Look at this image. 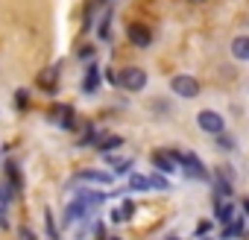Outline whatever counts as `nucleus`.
<instances>
[{"label": "nucleus", "instance_id": "14", "mask_svg": "<svg viewBox=\"0 0 249 240\" xmlns=\"http://www.w3.org/2000/svg\"><path fill=\"white\" fill-rule=\"evenodd\" d=\"M147 182H150V190H170V182H167V176H161V173L147 176Z\"/></svg>", "mask_w": 249, "mask_h": 240}, {"label": "nucleus", "instance_id": "4", "mask_svg": "<svg viewBox=\"0 0 249 240\" xmlns=\"http://www.w3.org/2000/svg\"><path fill=\"white\" fill-rule=\"evenodd\" d=\"M117 85H123L126 91H144L147 88V73L141 68H123L117 73Z\"/></svg>", "mask_w": 249, "mask_h": 240}, {"label": "nucleus", "instance_id": "17", "mask_svg": "<svg viewBox=\"0 0 249 240\" xmlns=\"http://www.w3.org/2000/svg\"><path fill=\"white\" fill-rule=\"evenodd\" d=\"M6 170H9V179H12L15 193H21V170H18V164H15V161H9V164H6Z\"/></svg>", "mask_w": 249, "mask_h": 240}, {"label": "nucleus", "instance_id": "25", "mask_svg": "<svg viewBox=\"0 0 249 240\" xmlns=\"http://www.w3.org/2000/svg\"><path fill=\"white\" fill-rule=\"evenodd\" d=\"M18 234H21V240H38V237H36V234H33L30 228H27V225H24V228H21Z\"/></svg>", "mask_w": 249, "mask_h": 240}, {"label": "nucleus", "instance_id": "23", "mask_svg": "<svg viewBox=\"0 0 249 240\" xmlns=\"http://www.w3.org/2000/svg\"><path fill=\"white\" fill-rule=\"evenodd\" d=\"M15 97H18V105H21V108H27V103H30V94H27V91H18Z\"/></svg>", "mask_w": 249, "mask_h": 240}, {"label": "nucleus", "instance_id": "10", "mask_svg": "<svg viewBox=\"0 0 249 240\" xmlns=\"http://www.w3.org/2000/svg\"><path fill=\"white\" fill-rule=\"evenodd\" d=\"M79 179L82 182H97V185H111L114 182V176L111 173H103V170H82Z\"/></svg>", "mask_w": 249, "mask_h": 240}, {"label": "nucleus", "instance_id": "28", "mask_svg": "<svg viewBox=\"0 0 249 240\" xmlns=\"http://www.w3.org/2000/svg\"><path fill=\"white\" fill-rule=\"evenodd\" d=\"M111 240H120V237H111Z\"/></svg>", "mask_w": 249, "mask_h": 240}, {"label": "nucleus", "instance_id": "15", "mask_svg": "<svg viewBox=\"0 0 249 240\" xmlns=\"http://www.w3.org/2000/svg\"><path fill=\"white\" fill-rule=\"evenodd\" d=\"M97 35L103 38V41H108L111 38V9L103 15V21H100V30H97Z\"/></svg>", "mask_w": 249, "mask_h": 240}, {"label": "nucleus", "instance_id": "24", "mask_svg": "<svg viewBox=\"0 0 249 240\" xmlns=\"http://www.w3.org/2000/svg\"><path fill=\"white\" fill-rule=\"evenodd\" d=\"M91 56H94V47H91V44H85V47L79 50V59H91Z\"/></svg>", "mask_w": 249, "mask_h": 240}, {"label": "nucleus", "instance_id": "27", "mask_svg": "<svg viewBox=\"0 0 249 240\" xmlns=\"http://www.w3.org/2000/svg\"><path fill=\"white\" fill-rule=\"evenodd\" d=\"M191 3H202V0H191Z\"/></svg>", "mask_w": 249, "mask_h": 240}, {"label": "nucleus", "instance_id": "6", "mask_svg": "<svg viewBox=\"0 0 249 240\" xmlns=\"http://www.w3.org/2000/svg\"><path fill=\"white\" fill-rule=\"evenodd\" d=\"M150 161H153L156 173H161V176H170V173H176V170H179V167H176V161L170 158V153H164V150H156V153L150 155Z\"/></svg>", "mask_w": 249, "mask_h": 240}, {"label": "nucleus", "instance_id": "16", "mask_svg": "<svg viewBox=\"0 0 249 240\" xmlns=\"http://www.w3.org/2000/svg\"><path fill=\"white\" fill-rule=\"evenodd\" d=\"M129 190H150V182H147V176H141V173H132L129 176Z\"/></svg>", "mask_w": 249, "mask_h": 240}, {"label": "nucleus", "instance_id": "20", "mask_svg": "<svg viewBox=\"0 0 249 240\" xmlns=\"http://www.w3.org/2000/svg\"><path fill=\"white\" fill-rule=\"evenodd\" d=\"M217 147H220V150H234V138L220 132V135H217Z\"/></svg>", "mask_w": 249, "mask_h": 240}, {"label": "nucleus", "instance_id": "21", "mask_svg": "<svg viewBox=\"0 0 249 240\" xmlns=\"http://www.w3.org/2000/svg\"><path fill=\"white\" fill-rule=\"evenodd\" d=\"M132 167H135L132 161H117V164H114V170H117V173H129Z\"/></svg>", "mask_w": 249, "mask_h": 240}, {"label": "nucleus", "instance_id": "3", "mask_svg": "<svg viewBox=\"0 0 249 240\" xmlns=\"http://www.w3.org/2000/svg\"><path fill=\"white\" fill-rule=\"evenodd\" d=\"M196 123H199L202 132H211V135L226 132V120H223V114L214 111V108H202V111L196 114Z\"/></svg>", "mask_w": 249, "mask_h": 240}, {"label": "nucleus", "instance_id": "22", "mask_svg": "<svg viewBox=\"0 0 249 240\" xmlns=\"http://www.w3.org/2000/svg\"><path fill=\"white\" fill-rule=\"evenodd\" d=\"M100 76H106L111 85H117V73H114V70H108V68H106V70H100Z\"/></svg>", "mask_w": 249, "mask_h": 240}, {"label": "nucleus", "instance_id": "9", "mask_svg": "<svg viewBox=\"0 0 249 240\" xmlns=\"http://www.w3.org/2000/svg\"><path fill=\"white\" fill-rule=\"evenodd\" d=\"M97 88H100V68H97V65H88L85 79H82V91H85V94H94Z\"/></svg>", "mask_w": 249, "mask_h": 240}, {"label": "nucleus", "instance_id": "19", "mask_svg": "<svg viewBox=\"0 0 249 240\" xmlns=\"http://www.w3.org/2000/svg\"><path fill=\"white\" fill-rule=\"evenodd\" d=\"M59 68H62V65H56V68H50V70H47V73L41 76V85H44V88H53V82H56V70H59Z\"/></svg>", "mask_w": 249, "mask_h": 240}, {"label": "nucleus", "instance_id": "26", "mask_svg": "<svg viewBox=\"0 0 249 240\" xmlns=\"http://www.w3.org/2000/svg\"><path fill=\"white\" fill-rule=\"evenodd\" d=\"M208 228H211V223H205V220H202V223H199V225H196V234H199V237H202V234H205V231H208Z\"/></svg>", "mask_w": 249, "mask_h": 240}, {"label": "nucleus", "instance_id": "12", "mask_svg": "<svg viewBox=\"0 0 249 240\" xmlns=\"http://www.w3.org/2000/svg\"><path fill=\"white\" fill-rule=\"evenodd\" d=\"M217 220H220L223 225H229V223L234 220V205H231V202H223V199H217Z\"/></svg>", "mask_w": 249, "mask_h": 240}, {"label": "nucleus", "instance_id": "18", "mask_svg": "<svg viewBox=\"0 0 249 240\" xmlns=\"http://www.w3.org/2000/svg\"><path fill=\"white\" fill-rule=\"evenodd\" d=\"M44 223H47V234H50V240H59V231H56V220H53V214H50V211L44 214Z\"/></svg>", "mask_w": 249, "mask_h": 240}, {"label": "nucleus", "instance_id": "11", "mask_svg": "<svg viewBox=\"0 0 249 240\" xmlns=\"http://www.w3.org/2000/svg\"><path fill=\"white\" fill-rule=\"evenodd\" d=\"M231 56L234 59H249V38L246 35H237L231 41Z\"/></svg>", "mask_w": 249, "mask_h": 240}, {"label": "nucleus", "instance_id": "7", "mask_svg": "<svg viewBox=\"0 0 249 240\" xmlns=\"http://www.w3.org/2000/svg\"><path fill=\"white\" fill-rule=\"evenodd\" d=\"M126 38H129L135 47H150V41H153V33H150V27H144V24H129V30H126Z\"/></svg>", "mask_w": 249, "mask_h": 240}, {"label": "nucleus", "instance_id": "29", "mask_svg": "<svg viewBox=\"0 0 249 240\" xmlns=\"http://www.w3.org/2000/svg\"><path fill=\"white\" fill-rule=\"evenodd\" d=\"M170 240H176V237H170Z\"/></svg>", "mask_w": 249, "mask_h": 240}, {"label": "nucleus", "instance_id": "8", "mask_svg": "<svg viewBox=\"0 0 249 240\" xmlns=\"http://www.w3.org/2000/svg\"><path fill=\"white\" fill-rule=\"evenodd\" d=\"M76 114H73V105H56L53 108V120H56V123L62 126V129H73V123H76V120H73Z\"/></svg>", "mask_w": 249, "mask_h": 240}, {"label": "nucleus", "instance_id": "1", "mask_svg": "<svg viewBox=\"0 0 249 240\" xmlns=\"http://www.w3.org/2000/svg\"><path fill=\"white\" fill-rule=\"evenodd\" d=\"M103 199H106L103 193H94V190H82V193H79V196H76V199H73V202H71V205L65 208V217H62V225H71L73 220H79V217H85V214H88V211H91L94 205H100Z\"/></svg>", "mask_w": 249, "mask_h": 240}, {"label": "nucleus", "instance_id": "5", "mask_svg": "<svg viewBox=\"0 0 249 240\" xmlns=\"http://www.w3.org/2000/svg\"><path fill=\"white\" fill-rule=\"evenodd\" d=\"M170 88H173V94H179L182 100H194V97L199 94V82H196L194 76H188V73L173 76V79H170Z\"/></svg>", "mask_w": 249, "mask_h": 240}, {"label": "nucleus", "instance_id": "2", "mask_svg": "<svg viewBox=\"0 0 249 240\" xmlns=\"http://www.w3.org/2000/svg\"><path fill=\"white\" fill-rule=\"evenodd\" d=\"M170 158L176 161L179 170H185V176H191V179H208L205 164H202L194 153H176V150H170Z\"/></svg>", "mask_w": 249, "mask_h": 240}, {"label": "nucleus", "instance_id": "13", "mask_svg": "<svg viewBox=\"0 0 249 240\" xmlns=\"http://www.w3.org/2000/svg\"><path fill=\"white\" fill-rule=\"evenodd\" d=\"M97 147H100L103 153H108V150H117V147H123V138H120V135H103Z\"/></svg>", "mask_w": 249, "mask_h": 240}]
</instances>
